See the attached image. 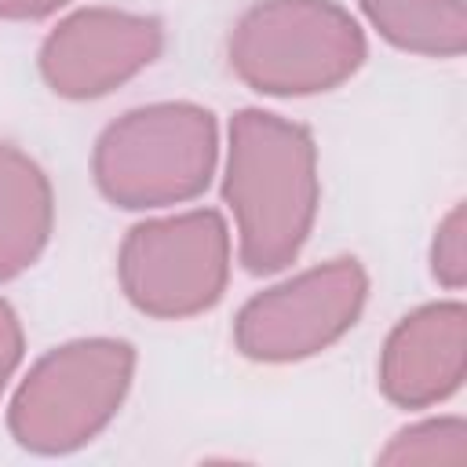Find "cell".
<instances>
[{"label": "cell", "instance_id": "cell-1", "mask_svg": "<svg viewBox=\"0 0 467 467\" xmlns=\"http://www.w3.org/2000/svg\"><path fill=\"white\" fill-rule=\"evenodd\" d=\"M223 197L234 212L237 255L248 274H277L296 263L321 204L314 135L281 113L237 109Z\"/></svg>", "mask_w": 467, "mask_h": 467}, {"label": "cell", "instance_id": "cell-2", "mask_svg": "<svg viewBox=\"0 0 467 467\" xmlns=\"http://www.w3.org/2000/svg\"><path fill=\"white\" fill-rule=\"evenodd\" d=\"M219 124L197 102H150L117 117L95 142L99 193L128 212L186 204L215 175Z\"/></svg>", "mask_w": 467, "mask_h": 467}, {"label": "cell", "instance_id": "cell-3", "mask_svg": "<svg viewBox=\"0 0 467 467\" xmlns=\"http://www.w3.org/2000/svg\"><path fill=\"white\" fill-rule=\"evenodd\" d=\"M230 69L259 95H317L350 80L365 55L358 18L336 0H259L230 29Z\"/></svg>", "mask_w": 467, "mask_h": 467}, {"label": "cell", "instance_id": "cell-4", "mask_svg": "<svg viewBox=\"0 0 467 467\" xmlns=\"http://www.w3.org/2000/svg\"><path fill=\"white\" fill-rule=\"evenodd\" d=\"M131 379L135 347L128 339H69L26 372L7 409V431L36 456L77 452L109 427Z\"/></svg>", "mask_w": 467, "mask_h": 467}, {"label": "cell", "instance_id": "cell-5", "mask_svg": "<svg viewBox=\"0 0 467 467\" xmlns=\"http://www.w3.org/2000/svg\"><path fill=\"white\" fill-rule=\"evenodd\" d=\"M117 277L128 303L146 317L204 314L230 281V230L215 208L146 219L120 241Z\"/></svg>", "mask_w": 467, "mask_h": 467}, {"label": "cell", "instance_id": "cell-6", "mask_svg": "<svg viewBox=\"0 0 467 467\" xmlns=\"http://www.w3.org/2000/svg\"><path fill=\"white\" fill-rule=\"evenodd\" d=\"M365 299V266L350 255L328 259L252 296L234 317V347L263 365L314 358L358 325Z\"/></svg>", "mask_w": 467, "mask_h": 467}, {"label": "cell", "instance_id": "cell-7", "mask_svg": "<svg viewBox=\"0 0 467 467\" xmlns=\"http://www.w3.org/2000/svg\"><path fill=\"white\" fill-rule=\"evenodd\" d=\"M161 18L117 7H80L44 36L36 66L55 95L84 102L128 84L161 55Z\"/></svg>", "mask_w": 467, "mask_h": 467}, {"label": "cell", "instance_id": "cell-8", "mask_svg": "<svg viewBox=\"0 0 467 467\" xmlns=\"http://www.w3.org/2000/svg\"><path fill=\"white\" fill-rule=\"evenodd\" d=\"M467 372V306L427 303L405 314L379 350V390L398 409H431L452 398Z\"/></svg>", "mask_w": 467, "mask_h": 467}, {"label": "cell", "instance_id": "cell-9", "mask_svg": "<svg viewBox=\"0 0 467 467\" xmlns=\"http://www.w3.org/2000/svg\"><path fill=\"white\" fill-rule=\"evenodd\" d=\"M55 193L44 168L11 142H0V281L29 270L47 248Z\"/></svg>", "mask_w": 467, "mask_h": 467}, {"label": "cell", "instance_id": "cell-10", "mask_svg": "<svg viewBox=\"0 0 467 467\" xmlns=\"http://www.w3.org/2000/svg\"><path fill=\"white\" fill-rule=\"evenodd\" d=\"M372 29L409 51L427 58H456L467 47V11L463 0H358Z\"/></svg>", "mask_w": 467, "mask_h": 467}, {"label": "cell", "instance_id": "cell-11", "mask_svg": "<svg viewBox=\"0 0 467 467\" xmlns=\"http://www.w3.org/2000/svg\"><path fill=\"white\" fill-rule=\"evenodd\" d=\"M379 463L390 467H460L467 463V423L460 416L420 420L390 438L379 452Z\"/></svg>", "mask_w": 467, "mask_h": 467}, {"label": "cell", "instance_id": "cell-12", "mask_svg": "<svg viewBox=\"0 0 467 467\" xmlns=\"http://www.w3.org/2000/svg\"><path fill=\"white\" fill-rule=\"evenodd\" d=\"M431 274L449 292L463 288V281H467V212H463V204H452L449 215L434 230Z\"/></svg>", "mask_w": 467, "mask_h": 467}, {"label": "cell", "instance_id": "cell-13", "mask_svg": "<svg viewBox=\"0 0 467 467\" xmlns=\"http://www.w3.org/2000/svg\"><path fill=\"white\" fill-rule=\"evenodd\" d=\"M22 350H26V336H22V321L18 314L11 310V303L0 299V394L4 387L11 383L18 361H22Z\"/></svg>", "mask_w": 467, "mask_h": 467}, {"label": "cell", "instance_id": "cell-14", "mask_svg": "<svg viewBox=\"0 0 467 467\" xmlns=\"http://www.w3.org/2000/svg\"><path fill=\"white\" fill-rule=\"evenodd\" d=\"M69 0H0V22H33V18H47L58 7H66Z\"/></svg>", "mask_w": 467, "mask_h": 467}]
</instances>
